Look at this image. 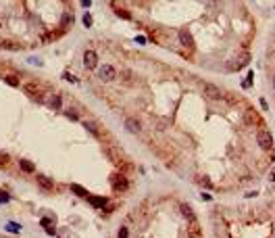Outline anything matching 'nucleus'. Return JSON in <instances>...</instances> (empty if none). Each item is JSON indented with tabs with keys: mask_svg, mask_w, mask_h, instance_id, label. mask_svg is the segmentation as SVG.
Listing matches in <instances>:
<instances>
[{
	"mask_svg": "<svg viewBox=\"0 0 275 238\" xmlns=\"http://www.w3.org/2000/svg\"><path fill=\"white\" fill-rule=\"evenodd\" d=\"M250 63V55L248 52H240L238 56H234L231 61H227V71H240L242 67H246Z\"/></svg>",
	"mask_w": 275,
	"mask_h": 238,
	"instance_id": "nucleus-1",
	"label": "nucleus"
},
{
	"mask_svg": "<svg viewBox=\"0 0 275 238\" xmlns=\"http://www.w3.org/2000/svg\"><path fill=\"white\" fill-rule=\"evenodd\" d=\"M256 140H259V146L263 148V150H271V144H273V138H271V134L265 132V130H261L259 132V136H256Z\"/></svg>",
	"mask_w": 275,
	"mask_h": 238,
	"instance_id": "nucleus-2",
	"label": "nucleus"
},
{
	"mask_svg": "<svg viewBox=\"0 0 275 238\" xmlns=\"http://www.w3.org/2000/svg\"><path fill=\"white\" fill-rule=\"evenodd\" d=\"M204 96L208 98V100H221L223 92H221L215 84H204Z\"/></svg>",
	"mask_w": 275,
	"mask_h": 238,
	"instance_id": "nucleus-3",
	"label": "nucleus"
},
{
	"mask_svg": "<svg viewBox=\"0 0 275 238\" xmlns=\"http://www.w3.org/2000/svg\"><path fill=\"white\" fill-rule=\"evenodd\" d=\"M98 77L102 82H113L117 77V71H115V67H110V65H104L102 69H98Z\"/></svg>",
	"mask_w": 275,
	"mask_h": 238,
	"instance_id": "nucleus-4",
	"label": "nucleus"
},
{
	"mask_svg": "<svg viewBox=\"0 0 275 238\" xmlns=\"http://www.w3.org/2000/svg\"><path fill=\"white\" fill-rule=\"evenodd\" d=\"M83 65L88 67V69H96L98 67V55L94 50H86L83 52Z\"/></svg>",
	"mask_w": 275,
	"mask_h": 238,
	"instance_id": "nucleus-5",
	"label": "nucleus"
},
{
	"mask_svg": "<svg viewBox=\"0 0 275 238\" xmlns=\"http://www.w3.org/2000/svg\"><path fill=\"white\" fill-rule=\"evenodd\" d=\"M110 184H113V188L115 190H127L129 188V182H127V178H123L121 174H115L110 178Z\"/></svg>",
	"mask_w": 275,
	"mask_h": 238,
	"instance_id": "nucleus-6",
	"label": "nucleus"
},
{
	"mask_svg": "<svg viewBox=\"0 0 275 238\" xmlns=\"http://www.w3.org/2000/svg\"><path fill=\"white\" fill-rule=\"evenodd\" d=\"M179 42L184 44L186 48H194V38H192V34H190L188 29H181V31H179Z\"/></svg>",
	"mask_w": 275,
	"mask_h": 238,
	"instance_id": "nucleus-7",
	"label": "nucleus"
},
{
	"mask_svg": "<svg viewBox=\"0 0 275 238\" xmlns=\"http://www.w3.org/2000/svg\"><path fill=\"white\" fill-rule=\"evenodd\" d=\"M23 90L27 92L31 98H35V100H42V90H40L35 84H25V86H23Z\"/></svg>",
	"mask_w": 275,
	"mask_h": 238,
	"instance_id": "nucleus-8",
	"label": "nucleus"
},
{
	"mask_svg": "<svg viewBox=\"0 0 275 238\" xmlns=\"http://www.w3.org/2000/svg\"><path fill=\"white\" fill-rule=\"evenodd\" d=\"M125 127H127V132H131V134H140V132H142V126H140L138 119H125Z\"/></svg>",
	"mask_w": 275,
	"mask_h": 238,
	"instance_id": "nucleus-9",
	"label": "nucleus"
},
{
	"mask_svg": "<svg viewBox=\"0 0 275 238\" xmlns=\"http://www.w3.org/2000/svg\"><path fill=\"white\" fill-rule=\"evenodd\" d=\"M181 213L188 217V221H190V224H194V221H196V213L192 211V207H190V205L181 203Z\"/></svg>",
	"mask_w": 275,
	"mask_h": 238,
	"instance_id": "nucleus-10",
	"label": "nucleus"
},
{
	"mask_svg": "<svg viewBox=\"0 0 275 238\" xmlns=\"http://www.w3.org/2000/svg\"><path fill=\"white\" fill-rule=\"evenodd\" d=\"M88 201H92L94 207H106V203H109V198H102V196H92V194H88Z\"/></svg>",
	"mask_w": 275,
	"mask_h": 238,
	"instance_id": "nucleus-11",
	"label": "nucleus"
},
{
	"mask_svg": "<svg viewBox=\"0 0 275 238\" xmlns=\"http://www.w3.org/2000/svg\"><path fill=\"white\" fill-rule=\"evenodd\" d=\"M19 167L23 169V171H27V174L35 171V165H34L31 161H27V159H21V161H19Z\"/></svg>",
	"mask_w": 275,
	"mask_h": 238,
	"instance_id": "nucleus-12",
	"label": "nucleus"
},
{
	"mask_svg": "<svg viewBox=\"0 0 275 238\" xmlns=\"http://www.w3.org/2000/svg\"><path fill=\"white\" fill-rule=\"evenodd\" d=\"M38 184L40 186H44V188H52L54 184H52V180H50L48 175H42V174H38Z\"/></svg>",
	"mask_w": 275,
	"mask_h": 238,
	"instance_id": "nucleus-13",
	"label": "nucleus"
},
{
	"mask_svg": "<svg viewBox=\"0 0 275 238\" xmlns=\"http://www.w3.org/2000/svg\"><path fill=\"white\" fill-rule=\"evenodd\" d=\"M246 121H248V123H261V117H259L252 109H248V111H246Z\"/></svg>",
	"mask_w": 275,
	"mask_h": 238,
	"instance_id": "nucleus-14",
	"label": "nucleus"
},
{
	"mask_svg": "<svg viewBox=\"0 0 275 238\" xmlns=\"http://www.w3.org/2000/svg\"><path fill=\"white\" fill-rule=\"evenodd\" d=\"M83 126H86V130H90V132L94 134V136H98V138H100V130H98V126L94 123V121H86Z\"/></svg>",
	"mask_w": 275,
	"mask_h": 238,
	"instance_id": "nucleus-15",
	"label": "nucleus"
},
{
	"mask_svg": "<svg viewBox=\"0 0 275 238\" xmlns=\"http://www.w3.org/2000/svg\"><path fill=\"white\" fill-rule=\"evenodd\" d=\"M61 105H63L61 94H54V96L50 98V107H52V109H61Z\"/></svg>",
	"mask_w": 275,
	"mask_h": 238,
	"instance_id": "nucleus-16",
	"label": "nucleus"
},
{
	"mask_svg": "<svg viewBox=\"0 0 275 238\" xmlns=\"http://www.w3.org/2000/svg\"><path fill=\"white\" fill-rule=\"evenodd\" d=\"M71 190H73L77 196H88V190H83L82 186H77V184H71Z\"/></svg>",
	"mask_w": 275,
	"mask_h": 238,
	"instance_id": "nucleus-17",
	"label": "nucleus"
},
{
	"mask_svg": "<svg viewBox=\"0 0 275 238\" xmlns=\"http://www.w3.org/2000/svg\"><path fill=\"white\" fill-rule=\"evenodd\" d=\"M252 77H254V73L250 71V73H248V77L242 82V88H250V84H252Z\"/></svg>",
	"mask_w": 275,
	"mask_h": 238,
	"instance_id": "nucleus-18",
	"label": "nucleus"
},
{
	"mask_svg": "<svg viewBox=\"0 0 275 238\" xmlns=\"http://www.w3.org/2000/svg\"><path fill=\"white\" fill-rule=\"evenodd\" d=\"M83 25H86V27H92V15L90 13L83 15Z\"/></svg>",
	"mask_w": 275,
	"mask_h": 238,
	"instance_id": "nucleus-19",
	"label": "nucleus"
},
{
	"mask_svg": "<svg viewBox=\"0 0 275 238\" xmlns=\"http://www.w3.org/2000/svg\"><path fill=\"white\" fill-rule=\"evenodd\" d=\"M4 82H7V84H11V86H19V79H17V77H13V75L4 77Z\"/></svg>",
	"mask_w": 275,
	"mask_h": 238,
	"instance_id": "nucleus-20",
	"label": "nucleus"
},
{
	"mask_svg": "<svg viewBox=\"0 0 275 238\" xmlns=\"http://www.w3.org/2000/svg\"><path fill=\"white\" fill-rule=\"evenodd\" d=\"M7 230L8 232H21V226L19 224H7Z\"/></svg>",
	"mask_w": 275,
	"mask_h": 238,
	"instance_id": "nucleus-21",
	"label": "nucleus"
},
{
	"mask_svg": "<svg viewBox=\"0 0 275 238\" xmlns=\"http://www.w3.org/2000/svg\"><path fill=\"white\" fill-rule=\"evenodd\" d=\"M117 238H127V228H125V226H121V228H119Z\"/></svg>",
	"mask_w": 275,
	"mask_h": 238,
	"instance_id": "nucleus-22",
	"label": "nucleus"
},
{
	"mask_svg": "<svg viewBox=\"0 0 275 238\" xmlns=\"http://www.w3.org/2000/svg\"><path fill=\"white\" fill-rule=\"evenodd\" d=\"M69 23H73V15H63V25H69Z\"/></svg>",
	"mask_w": 275,
	"mask_h": 238,
	"instance_id": "nucleus-23",
	"label": "nucleus"
},
{
	"mask_svg": "<svg viewBox=\"0 0 275 238\" xmlns=\"http://www.w3.org/2000/svg\"><path fill=\"white\" fill-rule=\"evenodd\" d=\"M198 182L202 184L204 188H211V180H208V178H198Z\"/></svg>",
	"mask_w": 275,
	"mask_h": 238,
	"instance_id": "nucleus-24",
	"label": "nucleus"
},
{
	"mask_svg": "<svg viewBox=\"0 0 275 238\" xmlns=\"http://www.w3.org/2000/svg\"><path fill=\"white\" fill-rule=\"evenodd\" d=\"M117 15H119V17H123V19H131V15L127 13V11H121V8L117 11Z\"/></svg>",
	"mask_w": 275,
	"mask_h": 238,
	"instance_id": "nucleus-25",
	"label": "nucleus"
},
{
	"mask_svg": "<svg viewBox=\"0 0 275 238\" xmlns=\"http://www.w3.org/2000/svg\"><path fill=\"white\" fill-rule=\"evenodd\" d=\"M4 203H8V194L7 192H0V205H4Z\"/></svg>",
	"mask_w": 275,
	"mask_h": 238,
	"instance_id": "nucleus-26",
	"label": "nucleus"
},
{
	"mask_svg": "<svg viewBox=\"0 0 275 238\" xmlns=\"http://www.w3.org/2000/svg\"><path fill=\"white\" fill-rule=\"evenodd\" d=\"M0 48H17V46L11 42H0Z\"/></svg>",
	"mask_w": 275,
	"mask_h": 238,
	"instance_id": "nucleus-27",
	"label": "nucleus"
},
{
	"mask_svg": "<svg viewBox=\"0 0 275 238\" xmlns=\"http://www.w3.org/2000/svg\"><path fill=\"white\" fill-rule=\"evenodd\" d=\"M65 115H67L69 119H73V121H75V119H77V113H75V111H67V113H65Z\"/></svg>",
	"mask_w": 275,
	"mask_h": 238,
	"instance_id": "nucleus-28",
	"label": "nucleus"
},
{
	"mask_svg": "<svg viewBox=\"0 0 275 238\" xmlns=\"http://www.w3.org/2000/svg\"><path fill=\"white\" fill-rule=\"evenodd\" d=\"M63 77H65L67 82H77V77H73V75H71V73H65V75H63Z\"/></svg>",
	"mask_w": 275,
	"mask_h": 238,
	"instance_id": "nucleus-29",
	"label": "nucleus"
},
{
	"mask_svg": "<svg viewBox=\"0 0 275 238\" xmlns=\"http://www.w3.org/2000/svg\"><path fill=\"white\" fill-rule=\"evenodd\" d=\"M121 77H123V79H129V77H131V71H127V69H125L123 73H121Z\"/></svg>",
	"mask_w": 275,
	"mask_h": 238,
	"instance_id": "nucleus-30",
	"label": "nucleus"
},
{
	"mask_svg": "<svg viewBox=\"0 0 275 238\" xmlns=\"http://www.w3.org/2000/svg\"><path fill=\"white\" fill-rule=\"evenodd\" d=\"M0 163H8V155H0Z\"/></svg>",
	"mask_w": 275,
	"mask_h": 238,
	"instance_id": "nucleus-31",
	"label": "nucleus"
},
{
	"mask_svg": "<svg viewBox=\"0 0 275 238\" xmlns=\"http://www.w3.org/2000/svg\"><path fill=\"white\" fill-rule=\"evenodd\" d=\"M46 234H48V236H54V228H50V226H48V228H46Z\"/></svg>",
	"mask_w": 275,
	"mask_h": 238,
	"instance_id": "nucleus-32",
	"label": "nucleus"
},
{
	"mask_svg": "<svg viewBox=\"0 0 275 238\" xmlns=\"http://www.w3.org/2000/svg\"><path fill=\"white\" fill-rule=\"evenodd\" d=\"M259 102H261V107H263V109H267V107H269V105H267V100H265V98H261Z\"/></svg>",
	"mask_w": 275,
	"mask_h": 238,
	"instance_id": "nucleus-33",
	"label": "nucleus"
},
{
	"mask_svg": "<svg viewBox=\"0 0 275 238\" xmlns=\"http://www.w3.org/2000/svg\"><path fill=\"white\" fill-rule=\"evenodd\" d=\"M82 4H83V7H86V8H88L90 4H92V0H82Z\"/></svg>",
	"mask_w": 275,
	"mask_h": 238,
	"instance_id": "nucleus-34",
	"label": "nucleus"
}]
</instances>
